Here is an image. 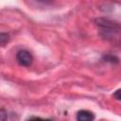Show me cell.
Wrapping results in <instances>:
<instances>
[{"instance_id":"cell-1","label":"cell","mask_w":121,"mask_h":121,"mask_svg":"<svg viewBox=\"0 0 121 121\" xmlns=\"http://www.w3.org/2000/svg\"><path fill=\"white\" fill-rule=\"evenodd\" d=\"M95 24L101 29L102 36L106 38L114 36L121 28L120 25L107 18H98L95 20Z\"/></svg>"},{"instance_id":"cell-2","label":"cell","mask_w":121,"mask_h":121,"mask_svg":"<svg viewBox=\"0 0 121 121\" xmlns=\"http://www.w3.org/2000/svg\"><path fill=\"white\" fill-rule=\"evenodd\" d=\"M16 60L20 65L28 67L33 62V56L28 50L21 49L16 53Z\"/></svg>"},{"instance_id":"cell-3","label":"cell","mask_w":121,"mask_h":121,"mask_svg":"<svg viewBox=\"0 0 121 121\" xmlns=\"http://www.w3.org/2000/svg\"><path fill=\"white\" fill-rule=\"evenodd\" d=\"M78 121H92L95 119V114L88 110H79L76 116Z\"/></svg>"},{"instance_id":"cell-4","label":"cell","mask_w":121,"mask_h":121,"mask_svg":"<svg viewBox=\"0 0 121 121\" xmlns=\"http://www.w3.org/2000/svg\"><path fill=\"white\" fill-rule=\"evenodd\" d=\"M103 60L107 62H110V63H118L119 62V59L112 55V54H106L103 56Z\"/></svg>"},{"instance_id":"cell-5","label":"cell","mask_w":121,"mask_h":121,"mask_svg":"<svg viewBox=\"0 0 121 121\" xmlns=\"http://www.w3.org/2000/svg\"><path fill=\"white\" fill-rule=\"evenodd\" d=\"M9 41V34L2 32V33L0 34V44H1V46H4Z\"/></svg>"},{"instance_id":"cell-6","label":"cell","mask_w":121,"mask_h":121,"mask_svg":"<svg viewBox=\"0 0 121 121\" xmlns=\"http://www.w3.org/2000/svg\"><path fill=\"white\" fill-rule=\"evenodd\" d=\"M0 118H1V120H3V121H5V120L9 119L8 112H7V111H5L4 109H1V110H0Z\"/></svg>"},{"instance_id":"cell-7","label":"cell","mask_w":121,"mask_h":121,"mask_svg":"<svg viewBox=\"0 0 121 121\" xmlns=\"http://www.w3.org/2000/svg\"><path fill=\"white\" fill-rule=\"evenodd\" d=\"M112 96H113V98H115L116 100L121 101V89H117V90L113 93Z\"/></svg>"},{"instance_id":"cell-8","label":"cell","mask_w":121,"mask_h":121,"mask_svg":"<svg viewBox=\"0 0 121 121\" xmlns=\"http://www.w3.org/2000/svg\"><path fill=\"white\" fill-rule=\"evenodd\" d=\"M37 1H43V2H45V1H47V0H37Z\"/></svg>"}]
</instances>
